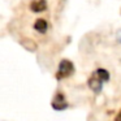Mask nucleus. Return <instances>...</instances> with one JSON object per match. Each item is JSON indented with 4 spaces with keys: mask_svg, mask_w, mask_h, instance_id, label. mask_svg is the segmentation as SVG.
Returning <instances> with one entry per match:
<instances>
[{
    "mask_svg": "<svg viewBox=\"0 0 121 121\" xmlns=\"http://www.w3.org/2000/svg\"><path fill=\"white\" fill-rule=\"evenodd\" d=\"M74 72H76L74 64L72 63L69 59H63V60L59 63L55 78L57 79V81H63V79H65V78H69L72 74H74Z\"/></svg>",
    "mask_w": 121,
    "mask_h": 121,
    "instance_id": "obj_1",
    "label": "nucleus"
},
{
    "mask_svg": "<svg viewBox=\"0 0 121 121\" xmlns=\"http://www.w3.org/2000/svg\"><path fill=\"white\" fill-rule=\"evenodd\" d=\"M51 107H52L53 111L56 112H63V111H66L69 108V103L66 100V96L64 92L57 91L55 95H53L52 100H51Z\"/></svg>",
    "mask_w": 121,
    "mask_h": 121,
    "instance_id": "obj_2",
    "label": "nucleus"
},
{
    "mask_svg": "<svg viewBox=\"0 0 121 121\" xmlns=\"http://www.w3.org/2000/svg\"><path fill=\"white\" fill-rule=\"evenodd\" d=\"M103 85H104V82L92 72L91 76L89 77V79H87V86H89V89L91 90L94 94H100L102 90H103Z\"/></svg>",
    "mask_w": 121,
    "mask_h": 121,
    "instance_id": "obj_3",
    "label": "nucleus"
},
{
    "mask_svg": "<svg viewBox=\"0 0 121 121\" xmlns=\"http://www.w3.org/2000/svg\"><path fill=\"white\" fill-rule=\"evenodd\" d=\"M29 8L33 13H42L47 9V1L46 0H33Z\"/></svg>",
    "mask_w": 121,
    "mask_h": 121,
    "instance_id": "obj_4",
    "label": "nucleus"
},
{
    "mask_svg": "<svg viewBox=\"0 0 121 121\" xmlns=\"http://www.w3.org/2000/svg\"><path fill=\"white\" fill-rule=\"evenodd\" d=\"M34 30L38 31L39 34H46L48 30V22L44 18H38L34 22Z\"/></svg>",
    "mask_w": 121,
    "mask_h": 121,
    "instance_id": "obj_5",
    "label": "nucleus"
},
{
    "mask_svg": "<svg viewBox=\"0 0 121 121\" xmlns=\"http://www.w3.org/2000/svg\"><path fill=\"white\" fill-rule=\"evenodd\" d=\"M94 73L96 74V76L99 77V78L102 79V81L104 82V83H105V82H108V81L111 79V74H109V72H108L107 69H104V68H98L94 72Z\"/></svg>",
    "mask_w": 121,
    "mask_h": 121,
    "instance_id": "obj_6",
    "label": "nucleus"
},
{
    "mask_svg": "<svg viewBox=\"0 0 121 121\" xmlns=\"http://www.w3.org/2000/svg\"><path fill=\"white\" fill-rule=\"evenodd\" d=\"M20 43H21V46H24L27 51H35V50H37V44H35V42L33 39L25 38V39H22Z\"/></svg>",
    "mask_w": 121,
    "mask_h": 121,
    "instance_id": "obj_7",
    "label": "nucleus"
},
{
    "mask_svg": "<svg viewBox=\"0 0 121 121\" xmlns=\"http://www.w3.org/2000/svg\"><path fill=\"white\" fill-rule=\"evenodd\" d=\"M113 121H121V109L118 111V113L115 116V120H113Z\"/></svg>",
    "mask_w": 121,
    "mask_h": 121,
    "instance_id": "obj_8",
    "label": "nucleus"
},
{
    "mask_svg": "<svg viewBox=\"0 0 121 121\" xmlns=\"http://www.w3.org/2000/svg\"><path fill=\"white\" fill-rule=\"evenodd\" d=\"M116 38H117V42L121 43V29L117 31V34H116Z\"/></svg>",
    "mask_w": 121,
    "mask_h": 121,
    "instance_id": "obj_9",
    "label": "nucleus"
}]
</instances>
